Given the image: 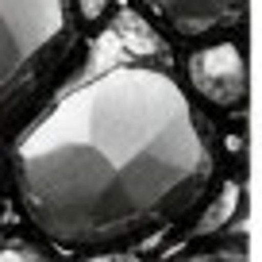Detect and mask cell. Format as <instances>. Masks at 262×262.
<instances>
[{
  "instance_id": "52a82bcc",
  "label": "cell",
  "mask_w": 262,
  "mask_h": 262,
  "mask_svg": "<svg viewBox=\"0 0 262 262\" xmlns=\"http://www.w3.org/2000/svg\"><path fill=\"white\" fill-rule=\"evenodd\" d=\"M85 262H143V258H135V254H120V251H108V254H93V258H85Z\"/></svg>"
},
{
  "instance_id": "6da1fadb",
  "label": "cell",
  "mask_w": 262,
  "mask_h": 262,
  "mask_svg": "<svg viewBox=\"0 0 262 262\" xmlns=\"http://www.w3.org/2000/svg\"><path fill=\"white\" fill-rule=\"evenodd\" d=\"M162 54L139 19L123 16L16 135V193L47 239L112 247L205 193L212 155Z\"/></svg>"
},
{
  "instance_id": "8992f818",
  "label": "cell",
  "mask_w": 262,
  "mask_h": 262,
  "mask_svg": "<svg viewBox=\"0 0 262 262\" xmlns=\"http://www.w3.org/2000/svg\"><path fill=\"white\" fill-rule=\"evenodd\" d=\"M77 8H81V16L89 19V24H97V19L104 16V8H108V0H77Z\"/></svg>"
},
{
  "instance_id": "ba28073f",
  "label": "cell",
  "mask_w": 262,
  "mask_h": 262,
  "mask_svg": "<svg viewBox=\"0 0 262 262\" xmlns=\"http://www.w3.org/2000/svg\"><path fill=\"white\" fill-rule=\"evenodd\" d=\"M4 243H8V239H4V231H0V247H4Z\"/></svg>"
},
{
  "instance_id": "3957f363",
  "label": "cell",
  "mask_w": 262,
  "mask_h": 262,
  "mask_svg": "<svg viewBox=\"0 0 262 262\" xmlns=\"http://www.w3.org/2000/svg\"><path fill=\"white\" fill-rule=\"evenodd\" d=\"M189 85L216 108H239L247 100V62L235 42H212L189 58Z\"/></svg>"
},
{
  "instance_id": "5b68a950",
  "label": "cell",
  "mask_w": 262,
  "mask_h": 262,
  "mask_svg": "<svg viewBox=\"0 0 262 262\" xmlns=\"http://www.w3.org/2000/svg\"><path fill=\"white\" fill-rule=\"evenodd\" d=\"M0 262H47L35 247L19 243V239H8V243L0 247Z\"/></svg>"
},
{
  "instance_id": "277c9868",
  "label": "cell",
  "mask_w": 262,
  "mask_h": 262,
  "mask_svg": "<svg viewBox=\"0 0 262 262\" xmlns=\"http://www.w3.org/2000/svg\"><path fill=\"white\" fill-rule=\"evenodd\" d=\"M143 4L185 39L220 31V27L235 24L243 12V0H143Z\"/></svg>"
},
{
  "instance_id": "7a4b0ae2",
  "label": "cell",
  "mask_w": 262,
  "mask_h": 262,
  "mask_svg": "<svg viewBox=\"0 0 262 262\" xmlns=\"http://www.w3.org/2000/svg\"><path fill=\"white\" fill-rule=\"evenodd\" d=\"M66 31L62 0H0V108H8Z\"/></svg>"
}]
</instances>
